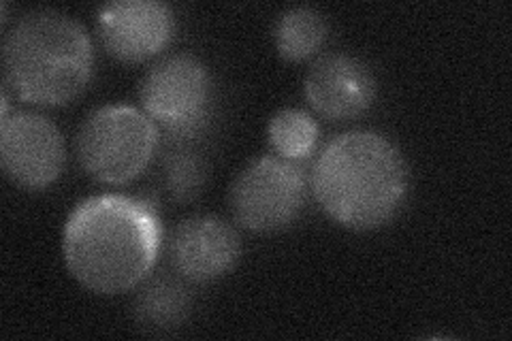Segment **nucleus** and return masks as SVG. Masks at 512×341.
<instances>
[{"mask_svg":"<svg viewBox=\"0 0 512 341\" xmlns=\"http://www.w3.org/2000/svg\"><path fill=\"white\" fill-rule=\"evenodd\" d=\"M242 258V239L218 216H192L178 224L171 237V261L188 282H214Z\"/></svg>","mask_w":512,"mask_h":341,"instance_id":"obj_10","label":"nucleus"},{"mask_svg":"<svg viewBox=\"0 0 512 341\" xmlns=\"http://www.w3.org/2000/svg\"><path fill=\"white\" fill-rule=\"evenodd\" d=\"M378 81L367 64L350 54L320 56L303 81V94L320 118L350 122L376 101Z\"/></svg>","mask_w":512,"mask_h":341,"instance_id":"obj_9","label":"nucleus"},{"mask_svg":"<svg viewBox=\"0 0 512 341\" xmlns=\"http://www.w3.org/2000/svg\"><path fill=\"white\" fill-rule=\"evenodd\" d=\"M67 148L58 126L32 111H15L0 122V165L9 180L30 192L50 188L64 169Z\"/></svg>","mask_w":512,"mask_h":341,"instance_id":"obj_7","label":"nucleus"},{"mask_svg":"<svg viewBox=\"0 0 512 341\" xmlns=\"http://www.w3.org/2000/svg\"><path fill=\"white\" fill-rule=\"evenodd\" d=\"M404 154L384 135L350 131L318 154L310 188L325 214L350 231H376L397 218L408 199Z\"/></svg>","mask_w":512,"mask_h":341,"instance_id":"obj_2","label":"nucleus"},{"mask_svg":"<svg viewBox=\"0 0 512 341\" xmlns=\"http://www.w3.org/2000/svg\"><path fill=\"white\" fill-rule=\"evenodd\" d=\"M318 141V124L308 111L282 109L269 122V143L286 160L308 158Z\"/></svg>","mask_w":512,"mask_h":341,"instance_id":"obj_14","label":"nucleus"},{"mask_svg":"<svg viewBox=\"0 0 512 341\" xmlns=\"http://www.w3.org/2000/svg\"><path fill=\"white\" fill-rule=\"evenodd\" d=\"M5 88L37 107H64L82 96L94 73V45L71 15L39 9L18 20L3 43Z\"/></svg>","mask_w":512,"mask_h":341,"instance_id":"obj_3","label":"nucleus"},{"mask_svg":"<svg viewBox=\"0 0 512 341\" xmlns=\"http://www.w3.org/2000/svg\"><path fill=\"white\" fill-rule=\"evenodd\" d=\"M163 246L156 209L126 194H96L79 203L62 231L69 273L94 295L114 297L150 278Z\"/></svg>","mask_w":512,"mask_h":341,"instance_id":"obj_1","label":"nucleus"},{"mask_svg":"<svg viewBox=\"0 0 512 341\" xmlns=\"http://www.w3.org/2000/svg\"><path fill=\"white\" fill-rule=\"evenodd\" d=\"M329 35L325 15L314 7H293L276 24V50L288 62L314 58Z\"/></svg>","mask_w":512,"mask_h":341,"instance_id":"obj_12","label":"nucleus"},{"mask_svg":"<svg viewBox=\"0 0 512 341\" xmlns=\"http://www.w3.org/2000/svg\"><path fill=\"white\" fill-rule=\"evenodd\" d=\"M96 32L109 56L137 64L156 58L175 37V15L158 0H114L96 15Z\"/></svg>","mask_w":512,"mask_h":341,"instance_id":"obj_8","label":"nucleus"},{"mask_svg":"<svg viewBox=\"0 0 512 341\" xmlns=\"http://www.w3.org/2000/svg\"><path fill=\"white\" fill-rule=\"evenodd\" d=\"M143 113L167 141H195L214 109V79L205 64L190 54L160 58L141 79Z\"/></svg>","mask_w":512,"mask_h":341,"instance_id":"obj_5","label":"nucleus"},{"mask_svg":"<svg viewBox=\"0 0 512 341\" xmlns=\"http://www.w3.org/2000/svg\"><path fill=\"white\" fill-rule=\"evenodd\" d=\"M163 156V184L175 203H190L203 192L210 175L205 156L195 148V141H167Z\"/></svg>","mask_w":512,"mask_h":341,"instance_id":"obj_13","label":"nucleus"},{"mask_svg":"<svg viewBox=\"0 0 512 341\" xmlns=\"http://www.w3.org/2000/svg\"><path fill=\"white\" fill-rule=\"evenodd\" d=\"M192 312V292L184 278L158 273L146 278L133 301V318L139 329L150 333H169L180 329Z\"/></svg>","mask_w":512,"mask_h":341,"instance_id":"obj_11","label":"nucleus"},{"mask_svg":"<svg viewBox=\"0 0 512 341\" xmlns=\"http://www.w3.org/2000/svg\"><path fill=\"white\" fill-rule=\"evenodd\" d=\"M160 145L158 126L137 107L105 105L79 128L75 154L96 182L122 186L150 167Z\"/></svg>","mask_w":512,"mask_h":341,"instance_id":"obj_4","label":"nucleus"},{"mask_svg":"<svg viewBox=\"0 0 512 341\" xmlns=\"http://www.w3.org/2000/svg\"><path fill=\"white\" fill-rule=\"evenodd\" d=\"M308 201V177L295 160L261 156L239 171L229 192L233 220L252 233L291 226Z\"/></svg>","mask_w":512,"mask_h":341,"instance_id":"obj_6","label":"nucleus"}]
</instances>
